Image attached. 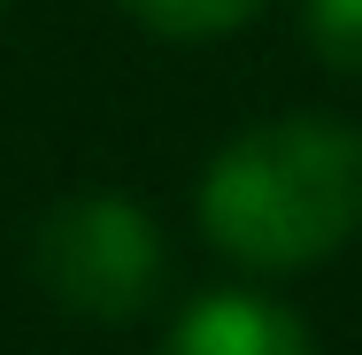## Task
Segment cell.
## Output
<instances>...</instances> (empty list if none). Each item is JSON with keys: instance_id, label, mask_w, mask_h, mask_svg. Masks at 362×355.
<instances>
[{"instance_id": "cell-1", "label": "cell", "mask_w": 362, "mask_h": 355, "mask_svg": "<svg viewBox=\"0 0 362 355\" xmlns=\"http://www.w3.org/2000/svg\"><path fill=\"white\" fill-rule=\"evenodd\" d=\"M201 232L247 271H308L362 232V132L278 116L223 147L201 178Z\"/></svg>"}, {"instance_id": "cell-2", "label": "cell", "mask_w": 362, "mask_h": 355, "mask_svg": "<svg viewBox=\"0 0 362 355\" xmlns=\"http://www.w3.org/2000/svg\"><path fill=\"white\" fill-rule=\"evenodd\" d=\"M31 263H39V286L62 309L100 317V325H124L162 286V232L124 193H77V201H62L39 224Z\"/></svg>"}, {"instance_id": "cell-3", "label": "cell", "mask_w": 362, "mask_h": 355, "mask_svg": "<svg viewBox=\"0 0 362 355\" xmlns=\"http://www.w3.org/2000/svg\"><path fill=\"white\" fill-rule=\"evenodd\" d=\"M162 355H316V340L293 309L262 293H209L170 325Z\"/></svg>"}, {"instance_id": "cell-4", "label": "cell", "mask_w": 362, "mask_h": 355, "mask_svg": "<svg viewBox=\"0 0 362 355\" xmlns=\"http://www.w3.org/2000/svg\"><path fill=\"white\" fill-rule=\"evenodd\" d=\"M124 8L170 39H216V31H239L262 0H124Z\"/></svg>"}, {"instance_id": "cell-5", "label": "cell", "mask_w": 362, "mask_h": 355, "mask_svg": "<svg viewBox=\"0 0 362 355\" xmlns=\"http://www.w3.org/2000/svg\"><path fill=\"white\" fill-rule=\"evenodd\" d=\"M308 39L332 70L362 77V0H308Z\"/></svg>"}, {"instance_id": "cell-6", "label": "cell", "mask_w": 362, "mask_h": 355, "mask_svg": "<svg viewBox=\"0 0 362 355\" xmlns=\"http://www.w3.org/2000/svg\"><path fill=\"white\" fill-rule=\"evenodd\" d=\"M0 8H8V0H0Z\"/></svg>"}]
</instances>
